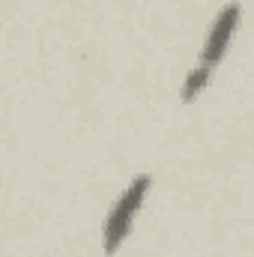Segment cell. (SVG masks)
<instances>
[{
    "mask_svg": "<svg viewBox=\"0 0 254 257\" xmlns=\"http://www.w3.org/2000/svg\"><path fill=\"white\" fill-rule=\"evenodd\" d=\"M239 15H242V6H239V3H227V6L215 15L212 27H209V33H206V42H203V48H200V63L197 66H203V69L212 72V66L224 57V51H227L230 42H233V33H236V27H239Z\"/></svg>",
    "mask_w": 254,
    "mask_h": 257,
    "instance_id": "obj_2",
    "label": "cell"
},
{
    "mask_svg": "<svg viewBox=\"0 0 254 257\" xmlns=\"http://www.w3.org/2000/svg\"><path fill=\"white\" fill-rule=\"evenodd\" d=\"M150 186H153L150 174L135 177V180L126 186V192L117 197V203L111 206V212L105 215L102 251H105L108 257L117 254V248L123 245V239L129 236V230H132V224H135V218H138V212H141V206H144V197H147V192H150Z\"/></svg>",
    "mask_w": 254,
    "mask_h": 257,
    "instance_id": "obj_1",
    "label": "cell"
},
{
    "mask_svg": "<svg viewBox=\"0 0 254 257\" xmlns=\"http://www.w3.org/2000/svg\"><path fill=\"white\" fill-rule=\"evenodd\" d=\"M206 84H209V69L194 66V69L189 72V78L183 81V93H180V96H183L186 102H191V99H197V93H200Z\"/></svg>",
    "mask_w": 254,
    "mask_h": 257,
    "instance_id": "obj_3",
    "label": "cell"
}]
</instances>
